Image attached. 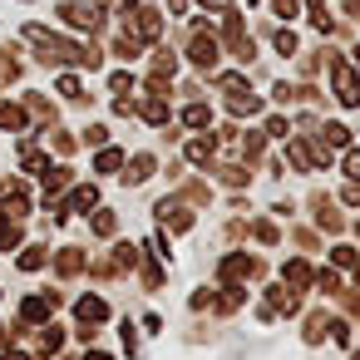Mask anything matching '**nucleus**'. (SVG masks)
I'll list each match as a JSON object with an SVG mask.
<instances>
[{
  "label": "nucleus",
  "mask_w": 360,
  "mask_h": 360,
  "mask_svg": "<svg viewBox=\"0 0 360 360\" xmlns=\"http://www.w3.org/2000/svg\"><path fill=\"white\" fill-rule=\"evenodd\" d=\"M330 65H335V94H340V104L355 109V104H360V79H355V70H345L340 60H330Z\"/></svg>",
  "instance_id": "1"
},
{
  "label": "nucleus",
  "mask_w": 360,
  "mask_h": 360,
  "mask_svg": "<svg viewBox=\"0 0 360 360\" xmlns=\"http://www.w3.org/2000/svg\"><path fill=\"white\" fill-rule=\"evenodd\" d=\"M188 55H193V65H202V70H207V65L217 60V40H212V30H198V35H193V45H188Z\"/></svg>",
  "instance_id": "2"
},
{
  "label": "nucleus",
  "mask_w": 360,
  "mask_h": 360,
  "mask_svg": "<svg viewBox=\"0 0 360 360\" xmlns=\"http://www.w3.org/2000/svg\"><path fill=\"white\" fill-rule=\"evenodd\" d=\"M60 15H65L70 25H79V30H94V25H99V11H94V6H75V0H65Z\"/></svg>",
  "instance_id": "3"
},
{
  "label": "nucleus",
  "mask_w": 360,
  "mask_h": 360,
  "mask_svg": "<svg viewBox=\"0 0 360 360\" xmlns=\"http://www.w3.org/2000/svg\"><path fill=\"white\" fill-rule=\"evenodd\" d=\"M262 266L252 262V257H227L222 262V281H242V276H257Z\"/></svg>",
  "instance_id": "4"
},
{
  "label": "nucleus",
  "mask_w": 360,
  "mask_h": 360,
  "mask_svg": "<svg viewBox=\"0 0 360 360\" xmlns=\"http://www.w3.org/2000/svg\"><path fill=\"white\" fill-rule=\"evenodd\" d=\"M50 306H55V296H30V301L20 306V316L35 326V321H45V316H50Z\"/></svg>",
  "instance_id": "5"
},
{
  "label": "nucleus",
  "mask_w": 360,
  "mask_h": 360,
  "mask_svg": "<svg viewBox=\"0 0 360 360\" xmlns=\"http://www.w3.org/2000/svg\"><path fill=\"white\" fill-rule=\"evenodd\" d=\"M104 316H109V306H104L99 296H84V301H79V321H84V326H99Z\"/></svg>",
  "instance_id": "6"
},
{
  "label": "nucleus",
  "mask_w": 360,
  "mask_h": 360,
  "mask_svg": "<svg viewBox=\"0 0 360 360\" xmlns=\"http://www.w3.org/2000/svg\"><path fill=\"white\" fill-rule=\"evenodd\" d=\"M281 276H286V286H291V291H301V286L311 281V266H306V262H286V266H281Z\"/></svg>",
  "instance_id": "7"
},
{
  "label": "nucleus",
  "mask_w": 360,
  "mask_h": 360,
  "mask_svg": "<svg viewBox=\"0 0 360 360\" xmlns=\"http://www.w3.org/2000/svg\"><path fill=\"white\" fill-rule=\"evenodd\" d=\"M0 129H11V134L25 129V109L20 104H0Z\"/></svg>",
  "instance_id": "8"
},
{
  "label": "nucleus",
  "mask_w": 360,
  "mask_h": 360,
  "mask_svg": "<svg viewBox=\"0 0 360 360\" xmlns=\"http://www.w3.org/2000/svg\"><path fill=\"white\" fill-rule=\"evenodd\" d=\"M212 148H217L212 139H198V143H188V158H193L198 168H207V163H212Z\"/></svg>",
  "instance_id": "9"
},
{
  "label": "nucleus",
  "mask_w": 360,
  "mask_h": 360,
  "mask_svg": "<svg viewBox=\"0 0 360 360\" xmlns=\"http://www.w3.org/2000/svg\"><path fill=\"white\" fill-rule=\"evenodd\" d=\"M158 212H163V222H168L173 232H188V222H193V217H188V207H158Z\"/></svg>",
  "instance_id": "10"
},
{
  "label": "nucleus",
  "mask_w": 360,
  "mask_h": 360,
  "mask_svg": "<svg viewBox=\"0 0 360 360\" xmlns=\"http://www.w3.org/2000/svg\"><path fill=\"white\" fill-rule=\"evenodd\" d=\"M94 202H99V193H94V188H75V198H70V207H75V212H89Z\"/></svg>",
  "instance_id": "11"
},
{
  "label": "nucleus",
  "mask_w": 360,
  "mask_h": 360,
  "mask_svg": "<svg viewBox=\"0 0 360 360\" xmlns=\"http://www.w3.org/2000/svg\"><path fill=\"white\" fill-rule=\"evenodd\" d=\"M148 173H153V158H139L134 168H124V183H143Z\"/></svg>",
  "instance_id": "12"
},
{
  "label": "nucleus",
  "mask_w": 360,
  "mask_h": 360,
  "mask_svg": "<svg viewBox=\"0 0 360 360\" xmlns=\"http://www.w3.org/2000/svg\"><path fill=\"white\" fill-rule=\"evenodd\" d=\"M119 158H124L119 148H104V153L94 158V168H99V173H114V168H119Z\"/></svg>",
  "instance_id": "13"
},
{
  "label": "nucleus",
  "mask_w": 360,
  "mask_h": 360,
  "mask_svg": "<svg viewBox=\"0 0 360 360\" xmlns=\"http://www.w3.org/2000/svg\"><path fill=\"white\" fill-rule=\"evenodd\" d=\"M79 266H84V257H79V252H60V271H65V276H75Z\"/></svg>",
  "instance_id": "14"
},
{
  "label": "nucleus",
  "mask_w": 360,
  "mask_h": 360,
  "mask_svg": "<svg viewBox=\"0 0 360 360\" xmlns=\"http://www.w3.org/2000/svg\"><path fill=\"white\" fill-rule=\"evenodd\" d=\"M183 119H188V124H193V129H202V124H207V119H212V109H202V104H193V109H188V114H183Z\"/></svg>",
  "instance_id": "15"
},
{
  "label": "nucleus",
  "mask_w": 360,
  "mask_h": 360,
  "mask_svg": "<svg viewBox=\"0 0 360 360\" xmlns=\"http://www.w3.org/2000/svg\"><path fill=\"white\" fill-rule=\"evenodd\" d=\"M291 163H296V168H311L316 158H311V148H306V143H291Z\"/></svg>",
  "instance_id": "16"
},
{
  "label": "nucleus",
  "mask_w": 360,
  "mask_h": 360,
  "mask_svg": "<svg viewBox=\"0 0 360 360\" xmlns=\"http://www.w3.org/2000/svg\"><path fill=\"white\" fill-rule=\"evenodd\" d=\"M40 262H45V247H30V252H25V257H20V266H25V271H35V266H40Z\"/></svg>",
  "instance_id": "17"
},
{
  "label": "nucleus",
  "mask_w": 360,
  "mask_h": 360,
  "mask_svg": "<svg viewBox=\"0 0 360 360\" xmlns=\"http://www.w3.org/2000/svg\"><path fill=\"white\" fill-rule=\"evenodd\" d=\"M20 242V227H0V252H11Z\"/></svg>",
  "instance_id": "18"
},
{
  "label": "nucleus",
  "mask_w": 360,
  "mask_h": 360,
  "mask_svg": "<svg viewBox=\"0 0 360 360\" xmlns=\"http://www.w3.org/2000/svg\"><path fill=\"white\" fill-rule=\"evenodd\" d=\"M94 232L109 237V232H114V212H99V217H94Z\"/></svg>",
  "instance_id": "19"
},
{
  "label": "nucleus",
  "mask_w": 360,
  "mask_h": 360,
  "mask_svg": "<svg viewBox=\"0 0 360 360\" xmlns=\"http://www.w3.org/2000/svg\"><path fill=\"white\" fill-rule=\"evenodd\" d=\"M330 262H335V266H355V252H350V247H335Z\"/></svg>",
  "instance_id": "20"
},
{
  "label": "nucleus",
  "mask_w": 360,
  "mask_h": 360,
  "mask_svg": "<svg viewBox=\"0 0 360 360\" xmlns=\"http://www.w3.org/2000/svg\"><path fill=\"white\" fill-rule=\"evenodd\" d=\"M60 340H65V335H60V330H55V326H50V330H45V335H40V350H60Z\"/></svg>",
  "instance_id": "21"
},
{
  "label": "nucleus",
  "mask_w": 360,
  "mask_h": 360,
  "mask_svg": "<svg viewBox=\"0 0 360 360\" xmlns=\"http://www.w3.org/2000/svg\"><path fill=\"white\" fill-rule=\"evenodd\" d=\"M60 89H65V94H70V99H79V94H84V89H79V79H75V75H65V79H60Z\"/></svg>",
  "instance_id": "22"
},
{
  "label": "nucleus",
  "mask_w": 360,
  "mask_h": 360,
  "mask_svg": "<svg viewBox=\"0 0 360 360\" xmlns=\"http://www.w3.org/2000/svg\"><path fill=\"white\" fill-rule=\"evenodd\" d=\"M326 143H335V148H340V143H345V129H340V124H326Z\"/></svg>",
  "instance_id": "23"
},
{
  "label": "nucleus",
  "mask_w": 360,
  "mask_h": 360,
  "mask_svg": "<svg viewBox=\"0 0 360 360\" xmlns=\"http://www.w3.org/2000/svg\"><path fill=\"white\" fill-rule=\"evenodd\" d=\"M257 242H276V227L271 222H257Z\"/></svg>",
  "instance_id": "24"
},
{
  "label": "nucleus",
  "mask_w": 360,
  "mask_h": 360,
  "mask_svg": "<svg viewBox=\"0 0 360 360\" xmlns=\"http://www.w3.org/2000/svg\"><path fill=\"white\" fill-rule=\"evenodd\" d=\"M340 202H350V207H360V183H350V188L340 193Z\"/></svg>",
  "instance_id": "25"
},
{
  "label": "nucleus",
  "mask_w": 360,
  "mask_h": 360,
  "mask_svg": "<svg viewBox=\"0 0 360 360\" xmlns=\"http://www.w3.org/2000/svg\"><path fill=\"white\" fill-rule=\"evenodd\" d=\"M345 173H350V178H360V148H355V153H345Z\"/></svg>",
  "instance_id": "26"
},
{
  "label": "nucleus",
  "mask_w": 360,
  "mask_h": 360,
  "mask_svg": "<svg viewBox=\"0 0 360 360\" xmlns=\"http://www.w3.org/2000/svg\"><path fill=\"white\" fill-rule=\"evenodd\" d=\"M301 11V0H276V15H296Z\"/></svg>",
  "instance_id": "27"
},
{
  "label": "nucleus",
  "mask_w": 360,
  "mask_h": 360,
  "mask_svg": "<svg viewBox=\"0 0 360 360\" xmlns=\"http://www.w3.org/2000/svg\"><path fill=\"white\" fill-rule=\"evenodd\" d=\"M202 11H227V0H198Z\"/></svg>",
  "instance_id": "28"
},
{
  "label": "nucleus",
  "mask_w": 360,
  "mask_h": 360,
  "mask_svg": "<svg viewBox=\"0 0 360 360\" xmlns=\"http://www.w3.org/2000/svg\"><path fill=\"white\" fill-rule=\"evenodd\" d=\"M84 360H109V355H104V350H89V355H84Z\"/></svg>",
  "instance_id": "29"
},
{
  "label": "nucleus",
  "mask_w": 360,
  "mask_h": 360,
  "mask_svg": "<svg viewBox=\"0 0 360 360\" xmlns=\"http://www.w3.org/2000/svg\"><path fill=\"white\" fill-rule=\"evenodd\" d=\"M6 360H25V355H20V350H11V355H6Z\"/></svg>",
  "instance_id": "30"
},
{
  "label": "nucleus",
  "mask_w": 360,
  "mask_h": 360,
  "mask_svg": "<svg viewBox=\"0 0 360 360\" xmlns=\"http://www.w3.org/2000/svg\"><path fill=\"white\" fill-rule=\"evenodd\" d=\"M355 286H360V266H355Z\"/></svg>",
  "instance_id": "31"
},
{
  "label": "nucleus",
  "mask_w": 360,
  "mask_h": 360,
  "mask_svg": "<svg viewBox=\"0 0 360 360\" xmlns=\"http://www.w3.org/2000/svg\"><path fill=\"white\" fill-rule=\"evenodd\" d=\"M355 237H360V222H355Z\"/></svg>",
  "instance_id": "32"
},
{
  "label": "nucleus",
  "mask_w": 360,
  "mask_h": 360,
  "mask_svg": "<svg viewBox=\"0 0 360 360\" xmlns=\"http://www.w3.org/2000/svg\"><path fill=\"white\" fill-rule=\"evenodd\" d=\"M0 212H6V207H0Z\"/></svg>",
  "instance_id": "33"
}]
</instances>
